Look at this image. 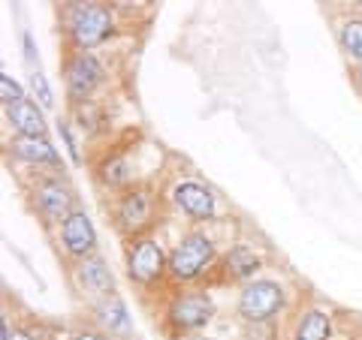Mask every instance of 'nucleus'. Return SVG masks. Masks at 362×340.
Instances as JSON below:
<instances>
[{
	"label": "nucleus",
	"mask_w": 362,
	"mask_h": 340,
	"mask_svg": "<svg viewBox=\"0 0 362 340\" xmlns=\"http://www.w3.org/2000/svg\"><path fill=\"white\" fill-rule=\"evenodd\" d=\"M21 49H25V61H28V70H40V51L37 45H33V37L30 30L21 33Z\"/></svg>",
	"instance_id": "b1692460"
},
{
	"label": "nucleus",
	"mask_w": 362,
	"mask_h": 340,
	"mask_svg": "<svg viewBox=\"0 0 362 340\" xmlns=\"http://www.w3.org/2000/svg\"><path fill=\"white\" fill-rule=\"evenodd\" d=\"M359 6H362V4H359Z\"/></svg>",
	"instance_id": "c85d7f7f"
},
{
	"label": "nucleus",
	"mask_w": 362,
	"mask_h": 340,
	"mask_svg": "<svg viewBox=\"0 0 362 340\" xmlns=\"http://www.w3.org/2000/svg\"><path fill=\"white\" fill-rule=\"evenodd\" d=\"M112 226L115 232L130 241V238H142L151 235V229L157 226V217H160V199H157V190L148 184H136L130 190H124L112 202Z\"/></svg>",
	"instance_id": "7ed1b4c3"
},
{
	"label": "nucleus",
	"mask_w": 362,
	"mask_h": 340,
	"mask_svg": "<svg viewBox=\"0 0 362 340\" xmlns=\"http://www.w3.org/2000/svg\"><path fill=\"white\" fill-rule=\"evenodd\" d=\"M30 90H33V99H37L42 109H52L54 106L52 85H49V78H45L42 70H30Z\"/></svg>",
	"instance_id": "aec40b11"
},
{
	"label": "nucleus",
	"mask_w": 362,
	"mask_h": 340,
	"mask_svg": "<svg viewBox=\"0 0 362 340\" xmlns=\"http://www.w3.org/2000/svg\"><path fill=\"white\" fill-rule=\"evenodd\" d=\"M133 340H139V337H133Z\"/></svg>",
	"instance_id": "cd10ccee"
},
{
	"label": "nucleus",
	"mask_w": 362,
	"mask_h": 340,
	"mask_svg": "<svg viewBox=\"0 0 362 340\" xmlns=\"http://www.w3.org/2000/svg\"><path fill=\"white\" fill-rule=\"evenodd\" d=\"M169 202H173V205L194 223H211L214 217H218V196L194 178L175 181L173 193H169Z\"/></svg>",
	"instance_id": "f8f14e48"
},
{
	"label": "nucleus",
	"mask_w": 362,
	"mask_h": 340,
	"mask_svg": "<svg viewBox=\"0 0 362 340\" xmlns=\"http://www.w3.org/2000/svg\"><path fill=\"white\" fill-rule=\"evenodd\" d=\"M6 151L13 160H18L28 169H49V172H61L64 175V157L61 151L49 142V135H9L6 139Z\"/></svg>",
	"instance_id": "9b49d317"
},
{
	"label": "nucleus",
	"mask_w": 362,
	"mask_h": 340,
	"mask_svg": "<svg viewBox=\"0 0 362 340\" xmlns=\"http://www.w3.org/2000/svg\"><path fill=\"white\" fill-rule=\"evenodd\" d=\"M350 78H354V85L356 90L362 94V63H354V70H350Z\"/></svg>",
	"instance_id": "bb28decb"
},
{
	"label": "nucleus",
	"mask_w": 362,
	"mask_h": 340,
	"mask_svg": "<svg viewBox=\"0 0 362 340\" xmlns=\"http://www.w3.org/2000/svg\"><path fill=\"white\" fill-rule=\"evenodd\" d=\"M58 133H61V142H64V148L66 154H70V163L73 166H82V151H78V142H76V135H73V123L66 121V118H58Z\"/></svg>",
	"instance_id": "4be33fe9"
},
{
	"label": "nucleus",
	"mask_w": 362,
	"mask_h": 340,
	"mask_svg": "<svg viewBox=\"0 0 362 340\" xmlns=\"http://www.w3.org/2000/svg\"><path fill=\"white\" fill-rule=\"evenodd\" d=\"M73 115H76V123L82 127L85 133H97L103 127V109H100L97 99L90 103H82V106H73Z\"/></svg>",
	"instance_id": "6ab92c4d"
},
{
	"label": "nucleus",
	"mask_w": 362,
	"mask_h": 340,
	"mask_svg": "<svg viewBox=\"0 0 362 340\" xmlns=\"http://www.w3.org/2000/svg\"><path fill=\"white\" fill-rule=\"evenodd\" d=\"M106 85V66L94 51H70L64 61V90L73 106L90 103Z\"/></svg>",
	"instance_id": "6e6552de"
},
{
	"label": "nucleus",
	"mask_w": 362,
	"mask_h": 340,
	"mask_svg": "<svg viewBox=\"0 0 362 340\" xmlns=\"http://www.w3.org/2000/svg\"><path fill=\"white\" fill-rule=\"evenodd\" d=\"M21 99H28L25 97V87H21L9 73H0V103H4V109L21 103Z\"/></svg>",
	"instance_id": "412c9836"
},
{
	"label": "nucleus",
	"mask_w": 362,
	"mask_h": 340,
	"mask_svg": "<svg viewBox=\"0 0 362 340\" xmlns=\"http://www.w3.org/2000/svg\"><path fill=\"white\" fill-rule=\"evenodd\" d=\"M90 320H94V328H100L112 340H133V316H130L127 301L118 292L90 304Z\"/></svg>",
	"instance_id": "4468645a"
},
{
	"label": "nucleus",
	"mask_w": 362,
	"mask_h": 340,
	"mask_svg": "<svg viewBox=\"0 0 362 340\" xmlns=\"http://www.w3.org/2000/svg\"><path fill=\"white\" fill-rule=\"evenodd\" d=\"M332 313L323 308H302L293 320L290 340H332Z\"/></svg>",
	"instance_id": "f3484780"
},
{
	"label": "nucleus",
	"mask_w": 362,
	"mask_h": 340,
	"mask_svg": "<svg viewBox=\"0 0 362 340\" xmlns=\"http://www.w3.org/2000/svg\"><path fill=\"white\" fill-rule=\"evenodd\" d=\"M218 262V244L206 229H190L169 250V283L181 289L197 286Z\"/></svg>",
	"instance_id": "f03ea898"
},
{
	"label": "nucleus",
	"mask_w": 362,
	"mask_h": 340,
	"mask_svg": "<svg viewBox=\"0 0 362 340\" xmlns=\"http://www.w3.org/2000/svg\"><path fill=\"white\" fill-rule=\"evenodd\" d=\"M338 45L354 63H362V16L344 18L338 25Z\"/></svg>",
	"instance_id": "a211bd4d"
},
{
	"label": "nucleus",
	"mask_w": 362,
	"mask_h": 340,
	"mask_svg": "<svg viewBox=\"0 0 362 340\" xmlns=\"http://www.w3.org/2000/svg\"><path fill=\"white\" fill-rule=\"evenodd\" d=\"M287 308V289L272 277H257L245 283L235 298V316L245 325L254 322H275Z\"/></svg>",
	"instance_id": "0eeeda50"
},
{
	"label": "nucleus",
	"mask_w": 362,
	"mask_h": 340,
	"mask_svg": "<svg viewBox=\"0 0 362 340\" xmlns=\"http://www.w3.org/2000/svg\"><path fill=\"white\" fill-rule=\"evenodd\" d=\"M54 241H58L61 253L70 259V262H82V259L97 253V226L90 220V214L76 211L70 214L58 229H54Z\"/></svg>",
	"instance_id": "1a4fd4ad"
},
{
	"label": "nucleus",
	"mask_w": 362,
	"mask_h": 340,
	"mask_svg": "<svg viewBox=\"0 0 362 340\" xmlns=\"http://www.w3.org/2000/svg\"><path fill=\"white\" fill-rule=\"evenodd\" d=\"M70 340H112V337H109V334H103L100 328L90 325V328H78V332H73V334H70Z\"/></svg>",
	"instance_id": "393cba45"
},
{
	"label": "nucleus",
	"mask_w": 362,
	"mask_h": 340,
	"mask_svg": "<svg viewBox=\"0 0 362 340\" xmlns=\"http://www.w3.org/2000/svg\"><path fill=\"white\" fill-rule=\"evenodd\" d=\"M133 148H124V151H112L103 154L97 163V181L100 187L106 190H115L124 193L139 184V166H136V154H130Z\"/></svg>",
	"instance_id": "ddd939ff"
},
{
	"label": "nucleus",
	"mask_w": 362,
	"mask_h": 340,
	"mask_svg": "<svg viewBox=\"0 0 362 340\" xmlns=\"http://www.w3.org/2000/svg\"><path fill=\"white\" fill-rule=\"evenodd\" d=\"M242 340H278V325H275V322H254V325H245Z\"/></svg>",
	"instance_id": "5701e85b"
},
{
	"label": "nucleus",
	"mask_w": 362,
	"mask_h": 340,
	"mask_svg": "<svg viewBox=\"0 0 362 340\" xmlns=\"http://www.w3.org/2000/svg\"><path fill=\"white\" fill-rule=\"evenodd\" d=\"M214 320V298L209 296V289H181L175 296H169L163 308V325L169 337H187L197 334L202 328H209Z\"/></svg>",
	"instance_id": "39448f33"
},
{
	"label": "nucleus",
	"mask_w": 362,
	"mask_h": 340,
	"mask_svg": "<svg viewBox=\"0 0 362 340\" xmlns=\"http://www.w3.org/2000/svg\"><path fill=\"white\" fill-rule=\"evenodd\" d=\"M9 340H42V337L33 334L30 328H25V325H13V332H9Z\"/></svg>",
	"instance_id": "a878e982"
},
{
	"label": "nucleus",
	"mask_w": 362,
	"mask_h": 340,
	"mask_svg": "<svg viewBox=\"0 0 362 340\" xmlns=\"http://www.w3.org/2000/svg\"><path fill=\"white\" fill-rule=\"evenodd\" d=\"M6 111V123L13 127V135H45L49 123H45V111L37 99H21V103L4 109Z\"/></svg>",
	"instance_id": "dca6fc26"
},
{
	"label": "nucleus",
	"mask_w": 362,
	"mask_h": 340,
	"mask_svg": "<svg viewBox=\"0 0 362 340\" xmlns=\"http://www.w3.org/2000/svg\"><path fill=\"white\" fill-rule=\"evenodd\" d=\"M266 265V256L259 247L247 244V241H235L233 247H226V253L221 256V271L226 280L233 283H251L259 277V271Z\"/></svg>",
	"instance_id": "2eb2a0df"
},
{
	"label": "nucleus",
	"mask_w": 362,
	"mask_h": 340,
	"mask_svg": "<svg viewBox=\"0 0 362 340\" xmlns=\"http://www.w3.org/2000/svg\"><path fill=\"white\" fill-rule=\"evenodd\" d=\"M61 28L70 51H94L115 33V9L109 4H64Z\"/></svg>",
	"instance_id": "f257e3e1"
},
{
	"label": "nucleus",
	"mask_w": 362,
	"mask_h": 340,
	"mask_svg": "<svg viewBox=\"0 0 362 340\" xmlns=\"http://www.w3.org/2000/svg\"><path fill=\"white\" fill-rule=\"evenodd\" d=\"M73 289L82 296L88 304H97L109 296H115V274H112V268L103 256H88L82 262H76L73 271Z\"/></svg>",
	"instance_id": "9d476101"
},
{
	"label": "nucleus",
	"mask_w": 362,
	"mask_h": 340,
	"mask_svg": "<svg viewBox=\"0 0 362 340\" xmlns=\"http://www.w3.org/2000/svg\"><path fill=\"white\" fill-rule=\"evenodd\" d=\"M124 271L139 289H157L169 280V253L157 235L124 241Z\"/></svg>",
	"instance_id": "20e7f679"
},
{
	"label": "nucleus",
	"mask_w": 362,
	"mask_h": 340,
	"mask_svg": "<svg viewBox=\"0 0 362 340\" xmlns=\"http://www.w3.org/2000/svg\"><path fill=\"white\" fill-rule=\"evenodd\" d=\"M28 196H30V205L37 211V217L49 226V229H58V226L76 214V193L73 187L66 184V178L61 172L54 175H40L30 181L28 187Z\"/></svg>",
	"instance_id": "423d86ee"
}]
</instances>
